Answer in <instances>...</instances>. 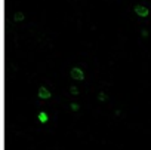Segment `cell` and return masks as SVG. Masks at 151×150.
<instances>
[{
    "label": "cell",
    "mask_w": 151,
    "mask_h": 150,
    "mask_svg": "<svg viewBox=\"0 0 151 150\" xmlns=\"http://www.w3.org/2000/svg\"><path fill=\"white\" fill-rule=\"evenodd\" d=\"M141 34H142V37H148V31H147V30H142Z\"/></svg>",
    "instance_id": "8"
},
{
    "label": "cell",
    "mask_w": 151,
    "mask_h": 150,
    "mask_svg": "<svg viewBox=\"0 0 151 150\" xmlns=\"http://www.w3.org/2000/svg\"><path fill=\"white\" fill-rule=\"evenodd\" d=\"M71 77H73L74 80H83V79H84V73H83L82 68L74 67V68H71Z\"/></svg>",
    "instance_id": "2"
},
{
    "label": "cell",
    "mask_w": 151,
    "mask_h": 150,
    "mask_svg": "<svg viewBox=\"0 0 151 150\" xmlns=\"http://www.w3.org/2000/svg\"><path fill=\"white\" fill-rule=\"evenodd\" d=\"M79 109H80V107H79V104H76V103H73V104H71V110H73V111H77Z\"/></svg>",
    "instance_id": "6"
},
{
    "label": "cell",
    "mask_w": 151,
    "mask_h": 150,
    "mask_svg": "<svg viewBox=\"0 0 151 150\" xmlns=\"http://www.w3.org/2000/svg\"><path fill=\"white\" fill-rule=\"evenodd\" d=\"M70 91H71V94H74V95H77V94H79V89L76 88V86H73V88H71Z\"/></svg>",
    "instance_id": "7"
},
{
    "label": "cell",
    "mask_w": 151,
    "mask_h": 150,
    "mask_svg": "<svg viewBox=\"0 0 151 150\" xmlns=\"http://www.w3.org/2000/svg\"><path fill=\"white\" fill-rule=\"evenodd\" d=\"M39 97H40L42 100H49V98H50V92L45 88V86H42V88L39 89Z\"/></svg>",
    "instance_id": "3"
},
{
    "label": "cell",
    "mask_w": 151,
    "mask_h": 150,
    "mask_svg": "<svg viewBox=\"0 0 151 150\" xmlns=\"http://www.w3.org/2000/svg\"><path fill=\"white\" fill-rule=\"evenodd\" d=\"M133 10H135V14L138 15V17H141V18H147L151 12H150V9L147 8V6H144V5H136L135 8H133Z\"/></svg>",
    "instance_id": "1"
},
{
    "label": "cell",
    "mask_w": 151,
    "mask_h": 150,
    "mask_svg": "<svg viewBox=\"0 0 151 150\" xmlns=\"http://www.w3.org/2000/svg\"><path fill=\"white\" fill-rule=\"evenodd\" d=\"M39 120H40V123H46L47 122V115L45 113V111H40V113H39Z\"/></svg>",
    "instance_id": "4"
},
{
    "label": "cell",
    "mask_w": 151,
    "mask_h": 150,
    "mask_svg": "<svg viewBox=\"0 0 151 150\" xmlns=\"http://www.w3.org/2000/svg\"><path fill=\"white\" fill-rule=\"evenodd\" d=\"M24 19V15L21 14V12H18V14L15 15V21H22Z\"/></svg>",
    "instance_id": "5"
}]
</instances>
